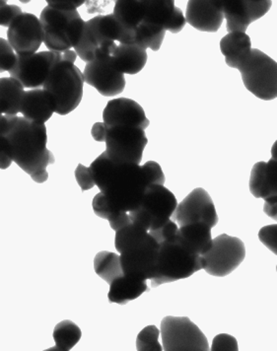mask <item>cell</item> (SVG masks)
<instances>
[{"label":"cell","instance_id":"obj_1","mask_svg":"<svg viewBox=\"0 0 277 351\" xmlns=\"http://www.w3.org/2000/svg\"><path fill=\"white\" fill-rule=\"evenodd\" d=\"M46 125H40L24 117H0V154L1 169L15 162L36 183L48 181L47 167L56 162L47 148Z\"/></svg>","mask_w":277,"mask_h":351},{"label":"cell","instance_id":"obj_2","mask_svg":"<svg viewBox=\"0 0 277 351\" xmlns=\"http://www.w3.org/2000/svg\"><path fill=\"white\" fill-rule=\"evenodd\" d=\"M144 4L145 17L135 34L134 44L144 49L158 51L166 31L181 32L186 26V18L173 0H144Z\"/></svg>","mask_w":277,"mask_h":351},{"label":"cell","instance_id":"obj_3","mask_svg":"<svg viewBox=\"0 0 277 351\" xmlns=\"http://www.w3.org/2000/svg\"><path fill=\"white\" fill-rule=\"evenodd\" d=\"M148 186L143 165L118 164L102 193L112 208L130 213L143 204Z\"/></svg>","mask_w":277,"mask_h":351},{"label":"cell","instance_id":"obj_4","mask_svg":"<svg viewBox=\"0 0 277 351\" xmlns=\"http://www.w3.org/2000/svg\"><path fill=\"white\" fill-rule=\"evenodd\" d=\"M125 33L112 14L100 15L85 23L82 38L74 51L89 64L99 58L112 56L119 44H125Z\"/></svg>","mask_w":277,"mask_h":351},{"label":"cell","instance_id":"obj_5","mask_svg":"<svg viewBox=\"0 0 277 351\" xmlns=\"http://www.w3.org/2000/svg\"><path fill=\"white\" fill-rule=\"evenodd\" d=\"M44 44L51 51H65L77 46L86 22L77 10L64 11L47 5L40 15Z\"/></svg>","mask_w":277,"mask_h":351},{"label":"cell","instance_id":"obj_6","mask_svg":"<svg viewBox=\"0 0 277 351\" xmlns=\"http://www.w3.org/2000/svg\"><path fill=\"white\" fill-rule=\"evenodd\" d=\"M200 269H204L202 256L193 255L176 236L159 245L156 274L151 280V287L184 280Z\"/></svg>","mask_w":277,"mask_h":351},{"label":"cell","instance_id":"obj_7","mask_svg":"<svg viewBox=\"0 0 277 351\" xmlns=\"http://www.w3.org/2000/svg\"><path fill=\"white\" fill-rule=\"evenodd\" d=\"M85 80L83 72L71 62L53 65L43 89L55 98L56 114L67 116L80 106Z\"/></svg>","mask_w":277,"mask_h":351},{"label":"cell","instance_id":"obj_8","mask_svg":"<svg viewBox=\"0 0 277 351\" xmlns=\"http://www.w3.org/2000/svg\"><path fill=\"white\" fill-rule=\"evenodd\" d=\"M74 49L65 51H40L30 56H17V62L10 77L19 81L25 89H40L48 80L53 65L60 62L74 64L77 58Z\"/></svg>","mask_w":277,"mask_h":351},{"label":"cell","instance_id":"obj_9","mask_svg":"<svg viewBox=\"0 0 277 351\" xmlns=\"http://www.w3.org/2000/svg\"><path fill=\"white\" fill-rule=\"evenodd\" d=\"M245 87L265 101L277 97V64L276 60L258 49H252L251 56L239 69Z\"/></svg>","mask_w":277,"mask_h":351},{"label":"cell","instance_id":"obj_10","mask_svg":"<svg viewBox=\"0 0 277 351\" xmlns=\"http://www.w3.org/2000/svg\"><path fill=\"white\" fill-rule=\"evenodd\" d=\"M106 152L116 164L141 165L148 143L145 130L132 125H108Z\"/></svg>","mask_w":277,"mask_h":351},{"label":"cell","instance_id":"obj_11","mask_svg":"<svg viewBox=\"0 0 277 351\" xmlns=\"http://www.w3.org/2000/svg\"><path fill=\"white\" fill-rule=\"evenodd\" d=\"M160 334L163 350H210L206 335L188 317H165L161 322Z\"/></svg>","mask_w":277,"mask_h":351},{"label":"cell","instance_id":"obj_12","mask_svg":"<svg viewBox=\"0 0 277 351\" xmlns=\"http://www.w3.org/2000/svg\"><path fill=\"white\" fill-rule=\"evenodd\" d=\"M204 269L210 276L224 278L244 262L245 247L237 237L221 234L213 240L210 250L202 256Z\"/></svg>","mask_w":277,"mask_h":351},{"label":"cell","instance_id":"obj_13","mask_svg":"<svg viewBox=\"0 0 277 351\" xmlns=\"http://www.w3.org/2000/svg\"><path fill=\"white\" fill-rule=\"evenodd\" d=\"M172 220L179 227L204 222L213 228L218 223V215L208 193L204 189L197 188L178 204Z\"/></svg>","mask_w":277,"mask_h":351},{"label":"cell","instance_id":"obj_14","mask_svg":"<svg viewBox=\"0 0 277 351\" xmlns=\"http://www.w3.org/2000/svg\"><path fill=\"white\" fill-rule=\"evenodd\" d=\"M83 76L87 84L105 97L119 95L125 88V74L117 71L112 56L99 58L86 64Z\"/></svg>","mask_w":277,"mask_h":351},{"label":"cell","instance_id":"obj_15","mask_svg":"<svg viewBox=\"0 0 277 351\" xmlns=\"http://www.w3.org/2000/svg\"><path fill=\"white\" fill-rule=\"evenodd\" d=\"M8 40L17 56H30L37 53L44 43L40 18L32 13L20 15L8 28Z\"/></svg>","mask_w":277,"mask_h":351},{"label":"cell","instance_id":"obj_16","mask_svg":"<svg viewBox=\"0 0 277 351\" xmlns=\"http://www.w3.org/2000/svg\"><path fill=\"white\" fill-rule=\"evenodd\" d=\"M159 244L153 240L149 244L128 250L121 255L123 276L135 280H152L156 274Z\"/></svg>","mask_w":277,"mask_h":351},{"label":"cell","instance_id":"obj_17","mask_svg":"<svg viewBox=\"0 0 277 351\" xmlns=\"http://www.w3.org/2000/svg\"><path fill=\"white\" fill-rule=\"evenodd\" d=\"M272 6V0L261 1H223L224 19L228 33H245L250 24L265 16Z\"/></svg>","mask_w":277,"mask_h":351},{"label":"cell","instance_id":"obj_18","mask_svg":"<svg viewBox=\"0 0 277 351\" xmlns=\"http://www.w3.org/2000/svg\"><path fill=\"white\" fill-rule=\"evenodd\" d=\"M177 206L178 200L170 190L163 184H149L139 208L150 216L152 220L151 231L160 228L172 219Z\"/></svg>","mask_w":277,"mask_h":351},{"label":"cell","instance_id":"obj_19","mask_svg":"<svg viewBox=\"0 0 277 351\" xmlns=\"http://www.w3.org/2000/svg\"><path fill=\"white\" fill-rule=\"evenodd\" d=\"M103 121L110 127L132 125L146 130L150 125L143 108L128 98H117L109 101L104 109Z\"/></svg>","mask_w":277,"mask_h":351},{"label":"cell","instance_id":"obj_20","mask_svg":"<svg viewBox=\"0 0 277 351\" xmlns=\"http://www.w3.org/2000/svg\"><path fill=\"white\" fill-rule=\"evenodd\" d=\"M186 23L202 32L216 33L224 20L223 1L190 0L186 4Z\"/></svg>","mask_w":277,"mask_h":351},{"label":"cell","instance_id":"obj_21","mask_svg":"<svg viewBox=\"0 0 277 351\" xmlns=\"http://www.w3.org/2000/svg\"><path fill=\"white\" fill-rule=\"evenodd\" d=\"M277 161L276 156L269 162L254 164L250 178V191L256 199L265 202H277Z\"/></svg>","mask_w":277,"mask_h":351},{"label":"cell","instance_id":"obj_22","mask_svg":"<svg viewBox=\"0 0 277 351\" xmlns=\"http://www.w3.org/2000/svg\"><path fill=\"white\" fill-rule=\"evenodd\" d=\"M56 111L55 98L46 90L32 89L25 91L20 110L24 118L40 125H45Z\"/></svg>","mask_w":277,"mask_h":351},{"label":"cell","instance_id":"obj_23","mask_svg":"<svg viewBox=\"0 0 277 351\" xmlns=\"http://www.w3.org/2000/svg\"><path fill=\"white\" fill-rule=\"evenodd\" d=\"M112 14L125 33V45L134 44L135 33L145 17L144 0H118Z\"/></svg>","mask_w":277,"mask_h":351},{"label":"cell","instance_id":"obj_24","mask_svg":"<svg viewBox=\"0 0 277 351\" xmlns=\"http://www.w3.org/2000/svg\"><path fill=\"white\" fill-rule=\"evenodd\" d=\"M177 238L195 256L204 255L213 246L211 227L204 222L179 227Z\"/></svg>","mask_w":277,"mask_h":351},{"label":"cell","instance_id":"obj_25","mask_svg":"<svg viewBox=\"0 0 277 351\" xmlns=\"http://www.w3.org/2000/svg\"><path fill=\"white\" fill-rule=\"evenodd\" d=\"M147 51L136 44H119L112 55V64L123 74L139 73L147 62Z\"/></svg>","mask_w":277,"mask_h":351},{"label":"cell","instance_id":"obj_26","mask_svg":"<svg viewBox=\"0 0 277 351\" xmlns=\"http://www.w3.org/2000/svg\"><path fill=\"white\" fill-rule=\"evenodd\" d=\"M220 49L225 56L227 65L239 71L245 60L251 56V38L245 33H228L220 40Z\"/></svg>","mask_w":277,"mask_h":351},{"label":"cell","instance_id":"obj_27","mask_svg":"<svg viewBox=\"0 0 277 351\" xmlns=\"http://www.w3.org/2000/svg\"><path fill=\"white\" fill-rule=\"evenodd\" d=\"M146 281L135 280L125 276H119L110 285V291L108 294L110 303L125 305L130 301L135 300L144 292L148 291Z\"/></svg>","mask_w":277,"mask_h":351},{"label":"cell","instance_id":"obj_28","mask_svg":"<svg viewBox=\"0 0 277 351\" xmlns=\"http://www.w3.org/2000/svg\"><path fill=\"white\" fill-rule=\"evenodd\" d=\"M25 88L12 77L0 80V112L1 114L17 116L23 102Z\"/></svg>","mask_w":277,"mask_h":351},{"label":"cell","instance_id":"obj_29","mask_svg":"<svg viewBox=\"0 0 277 351\" xmlns=\"http://www.w3.org/2000/svg\"><path fill=\"white\" fill-rule=\"evenodd\" d=\"M153 240L149 232L139 225L132 223L116 232L115 247L121 254L128 250L149 244Z\"/></svg>","mask_w":277,"mask_h":351},{"label":"cell","instance_id":"obj_30","mask_svg":"<svg viewBox=\"0 0 277 351\" xmlns=\"http://www.w3.org/2000/svg\"><path fill=\"white\" fill-rule=\"evenodd\" d=\"M53 337L56 346L49 348V351H69L80 341L82 332L75 323L65 319L56 326Z\"/></svg>","mask_w":277,"mask_h":351},{"label":"cell","instance_id":"obj_31","mask_svg":"<svg viewBox=\"0 0 277 351\" xmlns=\"http://www.w3.org/2000/svg\"><path fill=\"white\" fill-rule=\"evenodd\" d=\"M94 269L108 285H111L116 278L123 276L121 256L112 252L103 251L97 254L94 258Z\"/></svg>","mask_w":277,"mask_h":351},{"label":"cell","instance_id":"obj_32","mask_svg":"<svg viewBox=\"0 0 277 351\" xmlns=\"http://www.w3.org/2000/svg\"><path fill=\"white\" fill-rule=\"evenodd\" d=\"M117 165L118 164L112 162L106 152H103L100 156L97 157L93 163L90 165L89 168L91 170L92 176H93L94 182L100 192H103Z\"/></svg>","mask_w":277,"mask_h":351},{"label":"cell","instance_id":"obj_33","mask_svg":"<svg viewBox=\"0 0 277 351\" xmlns=\"http://www.w3.org/2000/svg\"><path fill=\"white\" fill-rule=\"evenodd\" d=\"M160 330L156 326L144 328L136 339V350L138 351H162L163 346L159 343Z\"/></svg>","mask_w":277,"mask_h":351},{"label":"cell","instance_id":"obj_34","mask_svg":"<svg viewBox=\"0 0 277 351\" xmlns=\"http://www.w3.org/2000/svg\"><path fill=\"white\" fill-rule=\"evenodd\" d=\"M17 62V53H15L8 40L0 39V69L1 72L12 71Z\"/></svg>","mask_w":277,"mask_h":351},{"label":"cell","instance_id":"obj_35","mask_svg":"<svg viewBox=\"0 0 277 351\" xmlns=\"http://www.w3.org/2000/svg\"><path fill=\"white\" fill-rule=\"evenodd\" d=\"M178 231H179V226H178L175 221L171 219L164 224L163 226L160 227V228L149 231V234L152 236L153 239L156 241L160 245L161 243L165 242V241L176 237Z\"/></svg>","mask_w":277,"mask_h":351},{"label":"cell","instance_id":"obj_36","mask_svg":"<svg viewBox=\"0 0 277 351\" xmlns=\"http://www.w3.org/2000/svg\"><path fill=\"white\" fill-rule=\"evenodd\" d=\"M0 24L2 27H10L11 24L16 20L17 17L23 14L22 9L17 5H10L6 1H0Z\"/></svg>","mask_w":277,"mask_h":351},{"label":"cell","instance_id":"obj_37","mask_svg":"<svg viewBox=\"0 0 277 351\" xmlns=\"http://www.w3.org/2000/svg\"><path fill=\"white\" fill-rule=\"evenodd\" d=\"M94 213L98 217L103 218V219H109L112 215V213L116 211V209L112 208L111 204L108 202L107 197L105 193L100 192L94 197L93 202H92Z\"/></svg>","mask_w":277,"mask_h":351},{"label":"cell","instance_id":"obj_38","mask_svg":"<svg viewBox=\"0 0 277 351\" xmlns=\"http://www.w3.org/2000/svg\"><path fill=\"white\" fill-rule=\"evenodd\" d=\"M143 169L149 184H163L164 186L166 181L165 175L157 162L147 161L143 165Z\"/></svg>","mask_w":277,"mask_h":351},{"label":"cell","instance_id":"obj_39","mask_svg":"<svg viewBox=\"0 0 277 351\" xmlns=\"http://www.w3.org/2000/svg\"><path fill=\"white\" fill-rule=\"evenodd\" d=\"M210 350L213 351H238L237 339L232 335L221 334L214 337Z\"/></svg>","mask_w":277,"mask_h":351},{"label":"cell","instance_id":"obj_40","mask_svg":"<svg viewBox=\"0 0 277 351\" xmlns=\"http://www.w3.org/2000/svg\"><path fill=\"white\" fill-rule=\"evenodd\" d=\"M276 235V224L263 227L261 231L258 232V238H260L261 242L263 243L265 247H269L270 251L274 252V255L277 254Z\"/></svg>","mask_w":277,"mask_h":351},{"label":"cell","instance_id":"obj_41","mask_svg":"<svg viewBox=\"0 0 277 351\" xmlns=\"http://www.w3.org/2000/svg\"><path fill=\"white\" fill-rule=\"evenodd\" d=\"M75 178L78 184H80L82 192L91 190L96 186L94 182L93 176H92L91 170L89 167L80 164L75 170Z\"/></svg>","mask_w":277,"mask_h":351},{"label":"cell","instance_id":"obj_42","mask_svg":"<svg viewBox=\"0 0 277 351\" xmlns=\"http://www.w3.org/2000/svg\"><path fill=\"white\" fill-rule=\"evenodd\" d=\"M108 221H109L110 226H111L112 230L116 232L119 231V229L123 228V227L132 223L128 213L119 210L115 211L111 217L108 219Z\"/></svg>","mask_w":277,"mask_h":351},{"label":"cell","instance_id":"obj_43","mask_svg":"<svg viewBox=\"0 0 277 351\" xmlns=\"http://www.w3.org/2000/svg\"><path fill=\"white\" fill-rule=\"evenodd\" d=\"M48 5L58 10L75 11L84 4V0H48Z\"/></svg>","mask_w":277,"mask_h":351},{"label":"cell","instance_id":"obj_44","mask_svg":"<svg viewBox=\"0 0 277 351\" xmlns=\"http://www.w3.org/2000/svg\"><path fill=\"white\" fill-rule=\"evenodd\" d=\"M108 125L105 123H96L91 130L92 136L94 141L98 143H105L107 136Z\"/></svg>","mask_w":277,"mask_h":351},{"label":"cell","instance_id":"obj_45","mask_svg":"<svg viewBox=\"0 0 277 351\" xmlns=\"http://www.w3.org/2000/svg\"><path fill=\"white\" fill-rule=\"evenodd\" d=\"M276 208H277V202H265V213H267L269 217L274 218V220H276Z\"/></svg>","mask_w":277,"mask_h":351}]
</instances>
